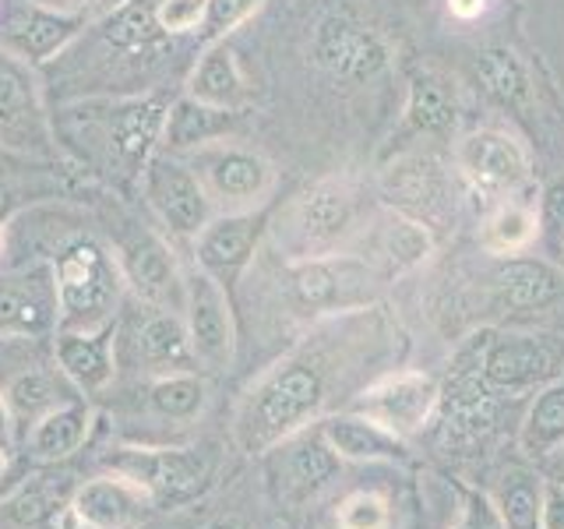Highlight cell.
<instances>
[{
	"mask_svg": "<svg viewBox=\"0 0 564 529\" xmlns=\"http://www.w3.org/2000/svg\"><path fill=\"white\" fill-rule=\"evenodd\" d=\"M346 357L335 360L325 343H307L282 357L269 375H264L251 392H247L234 438L240 452L261 455L279 449L282 441L307 431L317 417L325 413L332 399V375Z\"/></svg>",
	"mask_w": 564,
	"mask_h": 529,
	"instance_id": "1",
	"label": "cell"
},
{
	"mask_svg": "<svg viewBox=\"0 0 564 529\" xmlns=\"http://www.w3.org/2000/svg\"><path fill=\"white\" fill-rule=\"evenodd\" d=\"M357 187L332 176V181L307 187L290 205L286 219L279 223V244L286 247L290 261L335 255V247L357 229Z\"/></svg>",
	"mask_w": 564,
	"mask_h": 529,
	"instance_id": "2",
	"label": "cell"
},
{
	"mask_svg": "<svg viewBox=\"0 0 564 529\" xmlns=\"http://www.w3.org/2000/svg\"><path fill=\"white\" fill-rule=\"evenodd\" d=\"M120 276L96 240L70 244L57 261V307L64 332H96L117 304Z\"/></svg>",
	"mask_w": 564,
	"mask_h": 529,
	"instance_id": "3",
	"label": "cell"
},
{
	"mask_svg": "<svg viewBox=\"0 0 564 529\" xmlns=\"http://www.w3.org/2000/svg\"><path fill=\"white\" fill-rule=\"evenodd\" d=\"M564 364V353L546 335L529 332H505L484 335L480 343V378L490 392L498 396H533L543 385L557 381Z\"/></svg>",
	"mask_w": 564,
	"mask_h": 529,
	"instance_id": "4",
	"label": "cell"
},
{
	"mask_svg": "<svg viewBox=\"0 0 564 529\" xmlns=\"http://www.w3.org/2000/svg\"><path fill=\"white\" fill-rule=\"evenodd\" d=\"M106 469L149 494L152 505L194 498L212 476L208 455L198 449H134L123 445L106 455Z\"/></svg>",
	"mask_w": 564,
	"mask_h": 529,
	"instance_id": "5",
	"label": "cell"
},
{
	"mask_svg": "<svg viewBox=\"0 0 564 529\" xmlns=\"http://www.w3.org/2000/svg\"><path fill=\"white\" fill-rule=\"evenodd\" d=\"M375 279V269L364 258L335 251L293 261L286 269V296L300 314H339L360 304L364 287Z\"/></svg>",
	"mask_w": 564,
	"mask_h": 529,
	"instance_id": "6",
	"label": "cell"
},
{
	"mask_svg": "<svg viewBox=\"0 0 564 529\" xmlns=\"http://www.w3.org/2000/svg\"><path fill=\"white\" fill-rule=\"evenodd\" d=\"M437 402H441V385L431 375H423V370H392V375L360 388L352 396L349 410L370 417L384 431L410 441L431 423V417L437 413Z\"/></svg>",
	"mask_w": 564,
	"mask_h": 529,
	"instance_id": "7",
	"label": "cell"
},
{
	"mask_svg": "<svg viewBox=\"0 0 564 529\" xmlns=\"http://www.w3.org/2000/svg\"><path fill=\"white\" fill-rule=\"evenodd\" d=\"M455 163L484 198H505L529 181V152L505 131H473L458 141Z\"/></svg>",
	"mask_w": 564,
	"mask_h": 529,
	"instance_id": "8",
	"label": "cell"
},
{
	"mask_svg": "<svg viewBox=\"0 0 564 529\" xmlns=\"http://www.w3.org/2000/svg\"><path fill=\"white\" fill-rule=\"evenodd\" d=\"M311 53L339 82H367L381 75L388 64V43L381 35L343 14H332L317 25Z\"/></svg>",
	"mask_w": 564,
	"mask_h": 529,
	"instance_id": "9",
	"label": "cell"
},
{
	"mask_svg": "<svg viewBox=\"0 0 564 529\" xmlns=\"http://www.w3.org/2000/svg\"><path fill=\"white\" fill-rule=\"evenodd\" d=\"M198 176L226 205H258L272 187V163L254 149L240 145H205L194 155Z\"/></svg>",
	"mask_w": 564,
	"mask_h": 529,
	"instance_id": "10",
	"label": "cell"
},
{
	"mask_svg": "<svg viewBox=\"0 0 564 529\" xmlns=\"http://www.w3.org/2000/svg\"><path fill=\"white\" fill-rule=\"evenodd\" d=\"M149 198L173 234L198 237L208 226V194L198 173L173 163V159H155L149 166Z\"/></svg>",
	"mask_w": 564,
	"mask_h": 529,
	"instance_id": "11",
	"label": "cell"
},
{
	"mask_svg": "<svg viewBox=\"0 0 564 529\" xmlns=\"http://www.w3.org/2000/svg\"><path fill=\"white\" fill-rule=\"evenodd\" d=\"M187 332L198 360L212 370H223L234 357V317L223 287L212 276L198 272L187 282Z\"/></svg>",
	"mask_w": 564,
	"mask_h": 529,
	"instance_id": "12",
	"label": "cell"
},
{
	"mask_svg": "<svg viewBox=\"0 0 564 529\" xmlns=\"http://www.w3.org/2000/svg\"><path fill=\"white\" fill-rule=\"evenodd\" d=\"M431 251H434V240L427 234V226L395 208V212H384L375 223V229H370V258L364 261L375 269L378 279H395L427 261Z\"/></svg>",
	"mask_w": 564,
	"mask_h": 529,
	"instance_id": "13",
	"label": "cell"
},
{
	"mask_svg": "<svg viewBox=\"0 0 564 529\" xmlns=\"http://www.w3.org/2000/svg\"><path fill=\"white\" fill-rule=\"evenodd\" d=\"M70 508L78 511L85 529H131L152 508L149 494L123 476H99L70 494Z\"/></svg>",
	"mask_w": 564,
	"mask_h": 529,
	"instance_id": "14",
	"label": "cell"
},
{
	"mask_svg": "<svg viewBox=\"0 0 564 529\" xmlns=\"http://www.w3.org/2000/svg\"><path fill=\"white\" fill-rule=\"evenodd\" d=\"M317 431H322V438L343 463H395V458H405V452H410L399 434L384 431L381 423L352 410L325 417Z\"/></svg>",
	"mask_w": 564,
	"mask_h": 529,
	"instance_id": "15",
	"label": "cell"
},
{
	"mask_svg": "<svg viewBox=\"0 0 564 529\" xmlns=\"http://www.w3.org/2000/svg\"><path fill=\"white\" fill-rule=\"evenodd\" d=\"M258 244L254 216H223L198 234V264L219 287H234Z\"/></svg>",
	"mask_w": 564,
	"mask_h": 529,
	"instance_id": "16",
	"label": "cell"
},
{
	"mask_svg": "<svg viewBox=\"0 0 564 529\" xmlns=\"http://www.w3.org/2000/svg\"><path fill=\"white\" fill-rule=\"evenodd\" d=\"M57 364L70 385L82 392H99L113 378V328L102 325L99 332H61L57 343Z\"/></svg>",
	"mask_w": 564,
	"mask_h": 529,
	"instance_id": "17",
	"label": "cell"
},
{
	"mask_svg": "<svg viewBox=\"0 0 564 529\" xmlns=\"http://www.w3.org/2000/svg\"><path fill=\"white\" fill-rule=\"evenodd\" d=\"M282 481H286L290 498H311L322 490L343 458L332 452V445L322 438V431H300L290 441H282Z\"/></svg>",
	"mask_w": 564,
	"mask_h": 529,
	"instance_id": "18",
	"label": "cell"
},
{
	"mask_svg": "<svg viewBox=\"0 0 564 529\" xmlns=\"http://www.w3.org/2000/svg\"><path fill=\"white\" fill-rule=\"evenodd\" d=\"M448 176L434 155H405L384 173V194L399 212H431L445 202Z\"/></svg>",
	"mask_w": 564,
	"mask_h": 529,
	"instance_id": "19",
	"label": "cell"
},
{
	"mask_svg": "<svg viewBox=\"0 0 564 529\" xmlns=\"http://www.w3.org/2000/svg\"><path fill=\"white\" fill-rule=\"evenodd\" d=\"M138 349L141 360L155 375H191L198 367V353H194L191 332L184 317H176L170 311L152 314L138 332Z\"/></svg>",
	"mask_w": 564,
	"mask_h": 529,
	"instance_id": "20",
	"label": "cell"
},
{
	"mask_svg": "<svg viewBox=\"0 0 564 529\" xmlns=\"http://www.w3.org/2000/svg\"><path fill=\"white\" fill-rule=\"evenodd\" d=\"M88 428H93V413L82 402H64L57 410H50L46 417H40L25 434V449L32 458L40 463H57V458L75 455L85 438Z\"/></svg>",
	"mask_w": 564,
	"mask_h": 529,
	"instance_id": "21",
	"label": "cell"
},
{
	"mask_svg": "<svg viewBox=\"0 0 564 529\" xmlns=\"http://www.w3.org/2000/svg\"><path fill=\"white\" fill-rule=\"evenodd\" d=\"M75 25H78L75 18L53 14L43 8H22L8 18L4 29H0V43H4L8 50H14L18 57L43 61L53 50H61L70 40Z\"/></svg>",
	"mask_w": 564,
	"mask_h": 529,
	"instance_id": "22",
	"label": "cell"
},
{
	"mask_svg": "<svg viewBox=\"0 0 564 529\" xmlns=\"http://www.w3.org/2000/svg\"><path fill=\"white\" fill-rule=\"evenodd\" d=\"M561 293V276L543 261H508L494 272V300L501 311L546 307Z\"/></svg>",
	"mask_w": 564,
	"mask_h": 529,
	"instance_id": "23",
	"label": "cell"
},
{
	"mask_svg": "<svg viewBox=\"0 0 564 529\" xmlns=\"http://www.w3.org/2000/svg\"><path fill=\"white\" fill-rule=\"evenodd\" d=\"M166 128L163 106L145 99V102H128L110 117V152L123 170H134L141 159L155 145L159 131Z\"/></svg>",
	"mask_w": 564,
	"mask_h": 529,
	"instance_id": "24",
	"label": "cell"
},
{
	"mask_svg": "<svg viewBox=\"0 0 564 529\" xmlns=\"http://www.w3.org/2000/svg\"><path fill=\"white\" fill-rule=\"evenodd\" d=\"M519 445L529 458H546L564 449V381L543 385L533 392V406L522 420Z\"/></svg>",
	"mask_w": 564,
	"mask_h": 529,
	"instance_id": "25",
	"label": "cell"
},
{
	"mask_svg": "<svg viewBox=\"0 0 564 529\" xmlns=\"http://www.w3.org/2000/svg\"><path fill=\"white\" fill-rule=\"evenodd\" d=\"M191 96L198 102L219 106V110H237V106L247 99V85L237 67V57L229 46H212L198 71L191 75Z\"/></svg>",
	"mask_w": 564,
	"mask_h": 529,
	"instance_id": "26",
	"label": "cell"
},
{
	"mask_svg": "<svg viewBox=\"0 0 564 529\" xmlns=\"http://www.w3.org/2000/svg\"><path fill=\"white\" fill-rule=\"evenodd\" d=\"M0 141L14 149H29L32 141H40V114L14 71H0Z\"/></svg>",
	"mask_w": 564,
	"mask_h": 529,
	"instance_id": "27",
	"label": "cell"
},
{
	"mask_svg": "<svg viewBox=\"0 0 564 529\" xmlns=\"http://www.w3.org/2000/svg\"><path fill=\"white\" fill-rule=\"evenodd\" d=\"M229 120L234 114L229 110H219V106H208V102H198V99H181L170 110V120H166V141L170 149H194V145H205V141L219 138L229 131Z\"/></svg>",
	"mask_w": 564,
	"mask_h": 529,
	"instance_id": "28",
	"label": "cell"
},
{
	"mask_svg": "<svg viewBox=\"0 0 564 529\" xmlns=\"http://www.w3.org/2000/svg\"><path fill=\"white\" fill-rule=\"evenodd\" d=\"M128 276L134 282V290L152 300V304H166L176 287V269L173 258L155 237H141L128 251Z\"/></svg>",
	"mask_w": 564,
	"mask_h": 529,
	"instance_id": "29",
	"label": "cell"
},
{
	"mask_svg": "<svg viewBox=\"0 0 564 529\" xmlns=\"http://www.w3.org/2000/svg\"><path fill=\"white\" fill-rule=\"evenodd\" d=\"M159 4L163 0H128L110 22H106V40L123 53H145L163 43V25H159Z\"/></svg>",
	"mask_w": 564,
	"mask_h": 529,
	"instance_id": "30",
	"label": "cell"
},
{
	"mask_svg": "<svg viewBox=\"0 0 564 529\" xmlns=\"http://www.w3.org/2000/svg\"><path fill=\"white\" fill-rule=\"evenodd\" d=\"M4 402H8L11 423H29L32 428L40 417L64 406V392L50 370L32 367V370H22V375L4 388Z\"/></svg>",
	"mask_w": 564,
	"mask_h": 529,
	"instance_id": "31",
	"label": "cell"
},
{
	"mask_svg": "<svg viewBox=\"0 0 564 529\" xmlns=\"http://www.w3.org/2000/svg\"><path fill=\"white\" fill-rule=\"evenodd\" d=\"M536 234H540V219L533 208H525L519 202H501L484 223L480 244L490 255H519L536 240Z\"/></svg>",
	"mask_w": 564,
	"mask_h": 529,
	"instance_id": "32",
	"label": "cell"
},
{
	"mask_svg": "<svg viewBox=\"0 0 564 529\" xmlns=\"http://www.w3.org/2000/svg\"><path fill=\"white\" fill-rule=\"evenodd\" d=\"M480 78L487 88L511 110H529L533 106V82H529L522 61L505 46H494L480 57Z\"/></svg>",
	"mask_w": 564,
	"mask_h": 529,
	"instance_id": "33",
	"label": "cell"
},
{
	"mask_svg": "<svg viewBox=\"0 0 564 529\" xmlns=\"http://www.w3.org/2000/svg\"><path fill=\"white\" fill-rule=\"evenodd\" d=\"M405 117H410V123L423 134L448 131L455 123V102L448 96V88L434 78H416L410 85V106H405Z\"/></svg>",
	"mask_w": 564,
	"mask_h": 529,
	"instance_id": "34",
	"label": "cell"
},
{
	"mask_svg": "<svg viewBox=\"0 0 564 529\" xmlns=\"http://www.w3.org/2000/svg\"><path fill=\"white\" fill-rule=\"evenodd\" d=\"M505 529H540V505H543V484L529 473L505 476V487L498 498Z\"/></svg>",
	"mask_w": 564,
	"mask_h": 529,
	"instance_id": "35",
	"label": "cell"
},
{
	"mask_svg": "<svg viewBox=\"0 0 564 529\" xmlns=\"http://www.w3.org/2000/svg\"><path fill=\"white\" fill-rule=\"evenodd\" d=\"M149 399L155 413H163L170 420H191L205 406V381L194 370L191 375H166L152 385Z\"/></svg>",
	"mask_w": 564,
	"mask_h": 529,
	"instance_id": "36",
	"label": "cell"
},
{
	"mask_svg": "<svg viewBox=\"0 0 564 529\" xmlns=\"http://www.w3.org/2000/svg\"><path fill=\"white\" fill-rule=\"evenodd\" d=\"M50 325V311L25 293L0 290V335H35Z\"/></svg>",
	"mask_w": 564,
	"mask_h": 529,
	"instance_id": "37",
	"label": "cell"
},
{
	"mask_svg": "<svg viewBox=\"0 0 564 529\" xmlns=\"http://www.w3.org/2000/svg\"><path fill=\"white\" fill-rule=\"evenodd\" d=\"M335 522H339V529H388L392 526V508H388L384 494L357 490L339 505Z\"/></svg>",
	"mask_w": 564,
	"mask_h": 529,
	"instance_id": "38",
	"label": "cell"
},
{
	"mask_svg": "<svg viewBox=\"0 0 564 529\" xmlns=\"http://www.w3.org/2000/svg\"><path fill=\"white\" fill-rule=\"evenodd\" d=\"M8 508H11V519L18 522V526H40V522H46V519H53L57 511L64 508L61 501H53L46 490H40V487H22L14 494V498L8 501Z\"/></svg>",
	"mask_w": 564,
	"mask_h": 529,
	"instance_id": "39",
	"label": "cell"
},
{
	"mask_svg": "<svg viewBox=\"0 0 564 529\" xmlns=\"http://www.w3.org/2000/svg\"><path fill=\"white\" fill-rule=\"evenodd\" d=\"M452 529H505L498 501L484 490L466 487L463 490V516H458V522Z\"/></svg>",
	"mask_w": 564,
	"mask_h": 529,
	"instance_id": "40",
	"label": "cell"
},
{
	"mask_svg": "<svg viewBox=\"0 0 564 529\" xmlns=\"http://www.w3.org/2000/svg\"><path fill=\"white\" fill-rule=\"evenodd\" d=\"M258 4H261V0H208L205 22H202L205 35H208V40H216V35H226L229 29H237Z\"/></svg>",
	"mask_w": 564,
	"mask_h": 529,
	"instance_id": "41",
	"label": "cell"
},
{
	"mask_svg": "<svg viewBox=\"0 0 564 529\" xmlns=\"http://www.w3.org/2000/svg\"><path fill=\"white\" fill-rule=\"evenodd\" d=\"M208 0H163L159 4V25L163 32H191L205 22Z\"/></svg>",
	"mask_w": 564,
	"mask_h": 529,
	"instance_id": "42",
	"label": "cell"
},
{
	"mask_svg": "<svg viewBox=\"0 0 564 529\" xmlns=\"http://www.w3.org/2000/svg\"><path fill=\"white\" fill-rule=\"evenodd\" d=\"M540 223L551 229V234L564 237V181H554L543 191L540 202Z\"/></svg>",
	"mask_w": 564,
	"mask_h": 529,
	"instance_id": "43",
	"label": "cell"
},
{
	"mask_svg": "<svg viewBox=\"0 0 564 529\" xmlns=\"http://www.w3.org/2000/svg\"><path fill=\"white\" fill-rule=\"evenodd\" d=\"M540 529H564V484H543Z\"/></svg>",
	"mask_w": 564,
	"mask_h": 529,
	"instance_id": "44",
	"label": "cell"
},
{
	"mask_svg": "<svg viewBox=\"0 0 564 529\" xmlns=\"http://www.w3.org/2000/svg\"><path fill=\"white\" fill-rule=\"evenodd\" d=\"M448 8H452L455 18H463V22H473V18L484 14L487 0H448Z\"/></svg>",
	"mask_w": 564,
	"mask_h": 529,
	"instance_id": "45",
	"label": "cell"
},
{
	"mask_svg": "<svg viewBox=\"0 0 564 529\" xmlns=\"http://www.w3.org/2000/svg\"><path fill=\"white\" fill-rule=\"evenodd\" d=\"M8 438H11V413H8V402L0 396V445L8 449Z\"/></svg>",
	"mask_w": 564,
	"mask_h": 529,
	"instance_id": "46",
	"label": "cell"
},
{
	"mask_svg": "<svg viewBox=\"0 0 564 529\" xmlns=\"http://www.w3.org/2000/svg\"><path fill=\"white\" fill-rule=\"evenodd\" d=\"M4 473H8V449L0 445V476H4Z\"/></svg>",
	"mask_w": 564,
	"mask_h": 529,
	"instance_id": "47",
	"label": "cell"
},
{
	"mask_svg": "<svg viewBox=\"0 0 564 529\" xmlns=\"http://www.w3.org/2000/svg\"><path fill=\"white\" fill-rule=\"evenodd\" d=\"M4 212H8V194L0 191V216H4Z\"/></svg>",
	"mask_w": 564,
	"mask_h": 529,
	"instance_id": "48",
	"label": "cell"
},
{
	"mask_svg": "<svg viewBox=\"0 0 564 529\" xmlns=\"http://www.w3.org/2000/svg\"><path fill=\"white\" fill-rule=\"evenodd\" d=\"M67 4H96V0H67Z\"/></svg>",
	"mask_w": 564,
	"mask_h": 529,
	"instance_id": "49",
	"label": "cell"
}]
</instances>
